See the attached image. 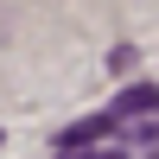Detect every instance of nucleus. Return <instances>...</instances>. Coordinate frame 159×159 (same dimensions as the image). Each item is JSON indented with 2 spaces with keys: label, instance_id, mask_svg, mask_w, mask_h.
<instances>
[{
  "label": "nucleus",
  "instance_id": "1",
  "mask_svg": "<svg viewBox=\"0 0 159 159\" xmlns=\"http://www.w3.org/2000/svg\"><path fill=\"white\" fill-rule=\"evenodd\" d=\"M115 127H121V121H115V115H89V121H76V127H70V134H64V140H57V153H70V147H96V140H102V134H108V140H115Z\"/></svg>",
  "mask_w": 159,
  "mask_h": 159
},
{
  "label": "nucleus",
  "instance_id": "2",
  "mask_svg": "<svg viewBox=\"0 0 159 159\" xmlns=\"http://www.w3.org/2000/svg\"><path fill=\"white\" fill-rule=\"evenodd\" d=\"M153 108H159V89H153V83H134V89H121V102H115L108 115L127 121V115H153Z\"/></svg>",
  "mask_w": 159,
  "mask_h": 159
},
{
  "label": "nucleus",
  "instance_id": "3",
  "mask_svg": "<svg viewBox=\"0 0 159 159\" xmlns=\"http://www.w3.org/2000/svg\"><path fill=\"white\" fill-rule=\"evenodd\" d=\"M57 159H127V153L108 140V147H70V153H57Z\"/></svg>",
  "mask_w": 159,
  "mask_h": 159
}]
</instances>
